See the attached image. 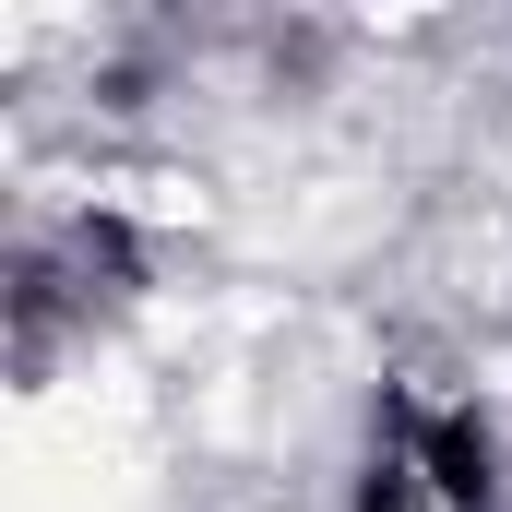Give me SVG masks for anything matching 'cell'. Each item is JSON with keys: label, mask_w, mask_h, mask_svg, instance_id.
<instances>
[{"label": "cell", "mask_w": 512, "mask_h": 512, "mask_svg": "<svg viewBox=\"0 0 512 512\" xmlns=\"http://www.w3.org/2000/svg\"><path fill=\"white\" fill-rule=\"evenodd\" d=\"M346 512H501V441L465 393H393Z\"/></svg>", "instance_id": "6da1fadb"}]
</instances>
